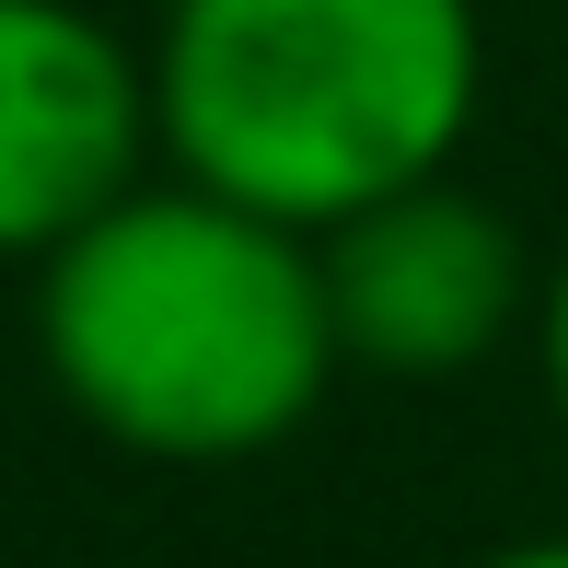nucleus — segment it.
I'll return each mask as SVG.
<instances>
[{"label": "nucleus", "instance_id": "1", "mask_svg": "<svg viewBox=\"0 0 568 568\" xmlns=\"http://www.w3.org/2000/svg\"><path fill=\"white\" fill-rule=\"evenodd\" d=\"M36 359L82 429L151 464H255L337 383L314 232L140 174L36 255Z\"/></svg>", "mask_w": 568, "mask_h": 568}, {"label": "nucleus", "instance_id": "2", "mask_svg": "<svg viewBox=\"0 0 568 568\" xmlns=\"http://www.w3.org/2000/svg\"><path fill=\"white\" fill-rule=\"evenodd\" d=\"M140 70L163 174L255 221L337 232L464 163L487 23L476 0H163Z\"/></svg>", "mask_w": 568, "mask_h": 568}, {"label": "nucleus", "instance_id": "3", "mask_svg": "<svg viewBox=\"0 0 568 568\" xmlns=\"http://www.w3.org/2000/svg\"><path fill=\"white\" fill-rule=\"evenodd\" d=\"M314 267H325L337 372H372V383L487 372L534 325V291H546V267L510 232V210H487L453 174L395 186L372 210H348L337 232H314Z\"/></svg>", "mask_w": 568, "mask_h": 568}, {"label": "nucleus", "instance_id": "4", "mask_svg": "<svg viewBox=\"0 0 568 568\" xmlns=\"http://www.w3.org/2000/svg\"><path fill=\"white\" fill-rule=\"evenodd\" d=\"M151 174V70L93 0H0V255L36 267Z\"/></svg>", "mask_w": 568, "mask_h": 568}, {"label": "nucleus", "instance_id": "5", "mask_svg": "<svg viewBox=\"0 0 568 568\" xmlns=\"http://www.w3.org/2000/svg\"><path fill=\"white\" fill-rule=\"evenodd\" d=\"M534 359H546V395L568 418V255L546 267V291H534Z\"/></svg>", "mask_w": 568, "mask_h": 568}, {"label": "nucleus", "instance_id": "6", "mask_svg": "<svg viewBox=\"0 0 568 568\" xmlns=\"http://www.w3.org/2000/svg\"><path fill=\"white\" fill-rule=\"evenodd\" d=\"M476 568H568V534H523V546H499V557H476Z\"/></svg>", "mask_w": 568, "mask_h": 568}]
</instances>
